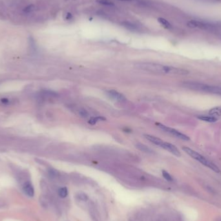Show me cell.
Instances as JSON below:
<instances>
[{"instance_id": "obj_15", "label": "cell", "mask_w": 221, "mask_h": 221, "mask_svg": "<svg viewBox=\"0 0 221 221\" xmlns=\"http://www.w3.org/2000/svg\"><path fill=\"white\" fill-rule=\"evenodd\" d=\"M77 197L78 198L79 200H80L82 201H87L89 198H88V196L87 194H85L84 192H79L77 193Z\"/></svg>"}, {"instance_id": "obj_11", "label": "cell", "mask_w": 221, "mask_h": 221, "mask_svg": "<svg viewBox=\"0 0 221 221\" xmlns=\"http://www.w3.org/2000/svg\"><path fill=\"white\" fill-rule=\"evenodd\" d=\"M209 115L212 117H220L221 116V106L215 107L209 110Z\"/></svg>"}, {"instance_id": "obj_10", "label": "cell", "mask_w": 221, "mask_h": 221, "mask_svg": "<svg viewBox=\"0 0 221 221\" xmlns=\"http://www.w3.org/2000/svg\"><path fill=\"white\" fill-rule=\"evenodd\" d=\"M197 118L202 121H206V122H210V123L216 122V121H217V118L216 117H212V116H204V115L198 116Z\"/></svg>"}, {"instance_id": "obj_14", "label": "cell", "mask_w": 221, "mask_h": 221, "mask_svg": "<svg viewBox=\"0 0 221 221\" xmlns=\"http://www.w3.org/2000/svg\"><path fill=\"white\" fill-rule=\"evenodd\" d=\"M136 148L143 152H146V153H151V150L149 148L148 146L143 145L142 143H137V144H136Z\"/></svg>"}, {"instance_id": "obj_6", "label": "cell", "mask_w": 221, "mask_h": 221, "mask_svg": "<svg viewBox=\"0 0 221 221\" xmlns=\"http://www.w3.org/2000/svg\"><path fill=\"white\" fill-rule=\"evenodd\" d=\"M106 93L107 96H109V97L111 98L112 99H114L115 100L122 102L126 100L125 96H124L123 94L118 92V91L115 90H109L107 91Z\"/></svg>"}, {"instance_id": "obj_4", "label": "cell", "mask_w": 221, "mask_h": 221, "mask_svg": "<svg viewBox=\"0 0 221 221\" xmlns=\"http://www.w3.org/2000/svg\"><path fill=\"white\" fill-rule=\"evenodd\" d=\"M156 126H158L159 128H161L162 130L164 131L165 132H167V133H169L171 135H173V137L178 138V139H181L182 140H185V141H188L190 140L189 137H187V135L182 133V132H179L177 130H176V129H175L169 128V127L162 125V124H159V123H156Z\"/></svg>"}, {"instance_id": "obj_8", "label": "cell", "mask_w": 221, "mask_h": 221, "mask_svg": "<svg viewBox=\"0 0 221 221\" xmlns=\"http://www.w3.org/2000/svg\"><path fill=\"white\" fill-rule=\"evenodd\" d=\"M122 26L125 27L126 29L130 30H135V31H137L140 29V27L139 25H138L137 24L133 23V22L130 21H124L121 23Z\"/></svg>"}, {"instance_id": "obj_20", "label": "cell", "mask_w": 221, "mask_h": 221, "mask_svg": "<svg viewBox=\"0 0 221 221\" xmlns=\"http://www.w3.org/2000/svg\"><path fill=\"white\" fill-rule=\"evenodd\" d=\"M1 102L3 104H8L9 103V100L7 98H2L1 100Z\"/></svg>"}, {"instance_id": "obj_7", "label": "cell", "mask_w": 221, "mask_h": 221, "mask_svg": "<svg viewBox=\"0 0 221 221\" xmlns=\"http://www.w3.org/2000/svg\"><path fill=\"white\" fill-rule=\"evenodd\" d=\"M23 191L25 193L30 197H33L34 195V187H33L32 185L29 182H27L26 183H25L23 186Z\"/></svg>"}, {"instance_id": "obj_2", "label": "cell", "mask_w": 221, "mask_h": 221, "mask_svg": "<svg viewBox=\"0 0 221 221\" xmlns=\"http://www.w3.org/2000/svg\"><path fill=\"white\" fill-rule=\"evenodd\" d=\"M182 85L184 87L189 89L202 91V92L221 96V87L218 86H214V85H209L208 84H204L198 82L190 81L184 82L182 84Z\"/></svg>"}, {"instance_id": "obj_17", "label": "cell", "mask_w": 221, "mask_h": 221, "mask_svg": "<svg viewBox=\"0 0 221 221\" xmlns=\"http://www.w3.org/2000/svg\"><path fill=\"white\" fill-rule=\"evenodd\" d=\"M97 2L103 5H106V6H113L114 5V3L110 0H97Z\"/></svg>"}, {"instance_id": "obj_16", "label": "cell", "mask_w": 221, "mask_h": 221, "mask_svg": "<svg viewBox=\"0 0 221 221\" xmlns=\"http://www.w3.org/2000/svg\"><path fill=\"white\" fill-rule=\"evenodd\" d=\"M106 118L102 117H93L91 118V119L89 120V124H91V125H95V124L98 121H100V120H105Z\"/></svg>"}, {"instance_id": "obj_18", "label": "cell", "mask_w": 221, "mask_h": 221, "mask_svg": "<svg viewBox=\"0 0 221 221\" xmlns=\"http://www.w3.org/2000/svg\"><path fill=\"white\" fill-rule=\"evenodd\" d=\"M162 175L164 176V178L165 179V180L167 181H173V178L172 176L170 175V174L169 173H167L166 171L163 170L162 171Z\"/></svg>"}, {"instance_id": "obj_19", "label": "cell", "mask_w": 221, "mask_h": 221, "mask_svg": "<svg viewBox=\"0 0 221 221\" xmlns=\"http://www.w3.org/2000/svg\"><path fill=\"white\" fill-rule=\"evenodd\" d=\"M79 115L82 118H87L88 117V113L86 110L85 109H80L79 110Z\"/></svg>"}, {"instance_id": "obj_1", "label": "cell", "mask_w": 221, "mask_h": 221, "mask_svg": "<svg viewBox=\"0 0 221 221\" xmlns=\"http://www.w3.org/2000/svg\"><path fill=\"white\" fill-rule=\"evenodd\" d=\"M136 67L139 69L149 71L153 73L159 74H177V75H186L189 72L184 69L165 66L157 63H142L136 65Z\"/></svg>"}, {"instance_id": "obj_12", "label": "cell", "mask_w": 221, "mask_h": 221, "mask_svg": "<svg viewBox=\"0 0 221 221\" xmlns=\"http://www.w3.org/2000/svg\"><path fill=\"white\" fill-rule=\"evenodd\" d=\"M158 21L160 23L162 24V25L165 27V28L171 29V27H172V25H171V24L170 23V22L168 21L167 20H165V19H164V18H159L158 19Z\"/></svg>"}, {"instance_id": "obj_9", "label": "cell", "mask_w": 221, "mask_h": 221, "mask_svg": "<svg viewBox=\"0 0 221 221\" xmlns=\"http://www.w3.org/2000/svg\"><path fill=\"white\" fill-rule=\"evenodd\" d=\"M144 137L148 140L150 141V142H152L156 146H160V147H161L162 143L163 142H164V141L161 140V139H159V138H157L156 137L152 136V135H145Z\"/></svg>"}, {"instance_id": "obj_5", "label": "cell", "mask_w": 221, "mask_h": 221, "mask_svg": "<svg viewBox=\"0 0 221 221\" xmlns=\"http://www.w3.org/2000/svg\"><path fill=\"white\" fill-rule=\"evenodd\" d=\"M161 148L164 149V150H167V151L170 152L171 153H172L174 155H175L176 156H181V153L180 151L178 150V149L175 146H174L172 143H170L169 142H163Z\"/></svg>"}, {"instance_id": "obj_3", "label": "cell", "mask_w": 221, "mask_h": 221, "mask_svg": "<svg viewBox=\"0 0 221 221\" xmlns=\"http://www.w3.org/2000/svg\"><path fill=\"white\" fill-rule=\"evenodd\" d=\"M182 150H183L185 153L188 154L189 156H191V158L194 159L195 160H196V161H198L200 163H201L202 164L205 165L206 167L209 168V169H211V170L215 171V172L220 173L219 168L217 165H215L214 163H213L210 161H209V160L205 158V157L202 155V154L198 153V152L194 151L193 150H192V149L189 148L188 147H186V146H184V147L182 148Z\"/></svg>"}, {"instance_id": "obj_13", "label": "cell", "mask_w": 221, "mask_h": 221, "mask_svg": "<svg viewBox=\"0 0 221 221\" xmlns=\"http://www.w3.org/2000/svg\"><path fill=\"white\" fill-rule=\"evenodd\" d=\"M58 195L61 198H65L68 195V189L66 187H60L58 189Z\"/></svg>"}]
</instances>
